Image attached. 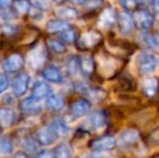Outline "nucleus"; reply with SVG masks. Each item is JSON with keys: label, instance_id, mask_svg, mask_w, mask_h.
Here are the masks:
<instances>
[{"label": "nucleus", "instance_id": "f257e3e1", "mask_svg": "<svg viewBox=\"0 0 159 158\" xmlns=\"http://www.w3.org/2000/svg\"><path fill=\"white\" fill-rule=\"evenodd\" d=\"M136 64L141 74L148 75L159 67V56L149 52H143L139 55Z\"/></svg>", "mask_w": 159, "mask_h": 158}, {"label": "nucleus", "instance_id": "f03ea898", "mask_svg": "<svg viewBox=\"0 0 159 158\" xmlns=\"http://www.w3.org/2000/svg\"><path fill=\"white\" fill-rule=\"evenodd\" d=\"M57 135L55 134V132L53 131V129L51 128V126H43L41 128H39L36 133V139L39 142L41 145L48 146L51 145L53 142L55 141Z\"/></svg>", "mask_w": 159, "mask_h": 158}, {"label": "nucleus", "instance_id": "7ed1b4c3", "mask_svg": "<svg viewBox=\"0 0 159 158\" xmlns=\"http://www.w3.org/2000/svg\"><path fill=\"white\" fill-rule=\"evenodd\" d=\"M30 84V76L26 73H22L19 76L15 77V79L12 82V91L15 95L21 97L26 93Z\"/></svg>", "mask_w": 159, "mask_h": 158}, {"label": "nucleus", "instance_id": "20e7f679", "mask_svg": "<svg viewBox=\"0 0 159 158\" xmlns=\"http://www.w3.org/2000/svg\"><path fill=\"white\" fill-rule=\"evenodd\" d=\"M105 116L102 112H94L86 119L84 121V128L87 130L96 131L102 129L105 126Z\"/></svg>", "mask_w": 159, "mask_h": 158}, {"label": "nucleus", "instance_id": "39448f33", "mask_svg": "<svg viewBox=\"0 0 159 158\" xmlns=\"http://www.w3.org/2000/svg\"><path fill=\"white\" fill-rule=\"evenodd\" d=\"M27 61L30 67L38 70L46 61V52L42 47H36L34 50L30 52L27 56Z\"/></svg>", "mask_w": 159, "mask_h": 158}, {"label": "nucleus", "instance_id": "423d86ee", "mask_svg": "<svg viewBox=\"0 0 159 158\" xmlns=\"http://www.w3.org/2000/svg\"><path fill=\"white\" fill-rule=\"evenodd\" d=\"M115 138L111 137V135H106V137L98 138L91 142V147L96 152H104V151H109L115 146Z\"/></svg>", "mask_w": 159, "mask_h": 158}, {"label": "nucleus", "instance_id": "0eeeda50", "mask_svg": "<svg viewBox=\"0 0 159 158\" xmlns=\"http://www.w3.org/2000/svg\"><path fill=\"white\" fill-rule=\"evenodd\" d=\"M139 139H140V135L136 130H126L120 133V135L118 137V145L122 148L128 147L136 143Z\"/></svg>", "mask_w": 159, "mask_h": 158}, {"label": "nucleus", "instance_id": "6e6552de", "mask_svg": "<svg viewBox=\"0 0 159 158\" xmlns=\"http://www.w3.org/2000/svg\"><path fill=\"white\" fill-rule=\"evenodd\" d=\"M24 64L23 57L20 54H12L3 62V68L8 73H14L21 70Z\"/></svg>", "mask_w": 159, "mask_h": 158}, {"label": "nucleus", "instance_id": "1a4fd4ad", "mask_svg": "<svg viewBox=\"0 0 159 158\" xmlns=\"http://www.w3.org/2000/svg\"><path fill=\"white\" fill-rule=\"evenodd\" d=\"M90 110V104L86 100H78L71 105L70 107V114L75 118H79V117L86 115Z\"/></svg>", "mask_w": 159, "mask_h": 158}, {"label": "nucleus", "instance_id": "9d476101", "mask_svg": "<svg viewBox=\"0 0 159 158\" xmlns=\"http://www.w3.org/2000/svg\"><path fill=\"white\" fill-rule=\"evenodd\" d=\"M51 95V88L43 81H37L33 87V97L36 100L47 99Z\"/></svg>", "mask_w": 159, "mask_h": 158}, {"label": "nucleus", "instance_id": "9b49d317", "mask_svg": "<svg viewBox=\"0 0 159 158\" xmlns=\"http://www.w3.org/2000/svg\"><path fill=\"white\" fill-rule=\"evenodd\" d=\"M42 76L46 80L50 82H54V84H59V82L63 81V75H62L61 70L55 66H49L48 68L42 72Z\"/></svg>", "mask_w": 159, "mask_h": 158}, {"label": "nucleus", "instance_id": "f8f14e48", "mask_svg": "<svg viewBox=\"0 0 159 158\" xmlns=\"http://www.w3.org/2000/svg\"><path fill=\"white\" fill-rule=\"evenodd\" d=\"M134 19H135L138 25L141 28H143V29H147L153 24V17L149 14V12H147L145 10L138 11L135 13V15H134Z\"/></svg>", "mask_w": 159, "mask_h": 158}, {"label": "nucleus", "instance_id": "ddd939ff", "mask_svg": "<svg viewBox=\"0 0 159 158\" xmlns=\"http://www.w3.org/2000/svg\"><path fill=\"white\" fill-rule=\"evenodd\" d=\"M21 108L26 114H38L41 111V106L38 104V100L33 97L24 100L21 104Z\"/></svg>", "mask_w": 159, "mask_h": 158}, {"label": "nucleus", "instance_id": "4468645a", "mask_svg": "<svg viewBox=\"0 0 159 158\" xmlns=\"http://www.w3.org/2000/svg\"><path fill=\"white\" fill-rule=\"evenodd\" d=\"M118 21H119L120 28L124 33H130L133 29L134 26V20L132 15L128 12H121L118 16Z\"/></svg>", "mask_w": 159, "mask_h": 158}, {"label": "nucleus", "instance_id": "2eb2a0df", "mask_svg": "<svg viewBox=\"0 0 159 158\" xmlns=\"http://www.w3.org/2000/svg\"><path fill=\"white\" fill-rule=\"evenodd\" d=\"M50 126L57 137H65V135L68 133L67 124L62 117H55V118L52 120Z\"/></svg>", "mask_w": 159, "mask_h": 158}, {"label": "nucleus", "instance_id": "dca6fc26", "mask_svg": "<svg viewBox=\"0 0 159 158\" xmlns=\"http://www.w3.org/2000/svg\"><path fill=\"white\" fill-rule=\"evenodd\" d=\"M70 29L67 22L62 20H51L47 24V30L49 33H63Z\"/></svg>", "mask_w": 159, "mask_h": 158}, {"label": "nucleus", "instance_id": "f3484780", "mask_svg": "<svg viewBox=\"0 0 159 158\" xmlns=\"http://www.w3.org/2000/svg\"><path fill=\"white\" fill-rule=\"evenodd\" d=\"M114 23H115V12L111 8L103 11V13L100 16V20H98V24H100L101 27L109 28L111 26H113Z\"/></svg>", "mask_w": 159, "mask_h": 158}, {"label": "nucleus", "instance_id": "a211bd4d", "mask_svg": "<svg viewBox=\"0 0 159 158\" xmlns=\"http://www.w3.org/2000/svg\"><path fill=\"white\" fill-rule=\"evenodd\" d=\"M14 121V112L10 108L0 107V127L8 128Z\"/></svg>", "mask_w": 159, "mask_h": 158}, {"label": "nucleus", "instance_id": "6ab92c4d", "mask_svg": "<svg viewBox=\"0 0 159 158\" xmlns=\"http://www.w3.org/2000/svg\"><path fill=\"white\" fill-rule=\"evenodd\" d=\"M46 105L48 108L53 110V111L61 110L64 106V100H63V97L59 94H51L47 97Z\"/></svg>", "mask_w": 159, "mask_h": 158}, {"label": "nucleus", "instance_id": "aec40b11", "mask_svg": "<svg viewBox=\"0 0 159 158\" xmlns=\"http://www.w3.org/2000/svg\"><path fill=\"white\" fill-rule=\"evenodd\" d=\"M101 39V36L95 32H88V33H84V35L81 36L80 38V43L81 46L84 47H92L94 46L95 43H98Z\"/></svg>", "mask_w": 159, "mask_h": 158}, {"label": "nucleus", "instance_id": "412c9836", "mask_svg": "<svg viewBox=\"0 0 159 158\" xmlns=\"http://www.w3.org/2000/svg\"><path fill=\"white\" fill-rule=\"evenodd\" d=\"M116 64L113 59H108V57H103L100 61V70L105 76H109L115 72Z\"/></svg>", "mask_w": 159, "mask_h": 158}, {"label": "nucleus", "instance_id": "4be33fe9", "mask_svg": "<svg viewBox=\"0 0 159 158\" xmlns=\"http://www.w3.org/2000/svg\"><path fill=\"white\" fill-rule=\"evenodd\" d=\"M54 12L57 14V16L64 20L75 19L77 16V11L74 8H70V7H59V8L55 9Z\"/></svg>", "mask_w": 159, "mask_h": 158}, {"label": "nucleus", "instance_id": "5701e85b", "mask_svg": "<svg viewBox=\"0 0 159 158\" xmlns=\"http://www.w3.org/2000/svg\"><path fill=\"white\" fill-rule=\"evenodd\" d=\"M157 87H158V82L155 78H147L143 82V91L148 97L155 95L156 91H157Z\"/></svg>", "mask_w": 159, "mask_h": 158}, {"label": "nucleus", "instance_id": "b1692460", "mask_svg": "<svg viewBox=\"0 0 159 158\" xmlns=\"http://www.w3.org/2000/svg\"><path fill=\"white\" fill-rule=\"evenodd\" d=\"M13 151V145L11 141L6 137L0 138V158H4L11 155Z\"/></svg>", "mask_w": 159, "mask_h": 158}, {"label": "nucleus", "instance_id": "393cba45", "mask_svg": "<svg viewBox=\"0 0 159 158\" xmlns=\"http://www.w3.org/2000/svg\"><path fill=\"white\" fill-rule=\"evenodd\" d=\"M54 157L55 158H73L71 150L68 144H66V143L59 144L54 151Z\"/></svg>", "mask_w": 159, "mask_h": 158}, {"label": "nucleus", "instance_id": "a878e982", "mask_svg": "<svg viewBox=\"0 0 159 158\" xmlns=\"http://www.w3.org/2000/svg\"><path fill=\"white\" fill-rule=\"evenodd\" d=\"M80 68L84 74H90L93 70V60L90 55H84L80 59Z\"/></svg>", "mask_w": 159, "mask_h": 158}, {"label": "nucleus", "instance_id": "bb28decb", "mask_svg": "<svg viewBox=\"0 0 159 158\" xmlns=\"http://www.w3.org/2000/svg\"><path fill=\"white\" fill-rule=\"evenodd\" d=\"M67 70L70 75H76L79 70L80 67V61H78V59L76 56H70L67 61L66 64Z\"/></svg>", "mask_w": 159, "mask_h": 158}, {"label": "nucleus", "instance_id": "cd10ccee", "mask_svg": "<svg viewBox=\"0 0 159 158\" xmlns=\"http://www.w3.org/2000/svg\"><path fill=\"white\" fill-rule=\"evenodd\" d=\"M143 41L146 46L151 47V48H158L159 47V40L157 37L153 36V35L145 34L143 37Z\"/></svg>", "mask_w": 159, "mask_h": 158}, {"label": "nucleus", "instance_id": "c85d7f7f", "mask_svg": "<svg viewBox=\"0 0 159 158\" xmlns=\"http://www.w3.org/2000/svg\"><path fill=\"white\" fill-rule=\"evenodd\" d=\"M49 43V47H50V49L52 51H54L55 53H63L65 51V47L63 43H61L60 41H57V40H49L48 41Z\"/></svg>", "mask_w": 159, "mask_h": 158}, {"label": "nucleus", "instance_id": "c756f323", "mask_svg": "<svg viewBox=\"0 0 159 158\" xmlns=\"http://www.w3.org/2000/svg\"><path fill=\"white\" fill-rule=\"evenodd\" d=\"M61 39L65 42H73L75 40V32L73 29H68L66 32L61 33Z\"/></svg>", "mask_w": 159, "mask_h": 158}, {"label": "nucleus", "instance_id": "7c9ffc66", "mask_svg": "<svg viewBox=\"0 0 159 158\" xmlns=\"http://www.w3.org/2000/svg\"><path fill=\"white\" fill-rule=\"evenodd\" d=\"M14 7L21 13H26L30 11V3L27 1H16L14 3Z\"/></svg>", "mask_w": 159, "mask_h": 158}, {"label": "nucleus", "instance_id": "2f4dec72", "mask_svg": "<svg viewBox=\"0 0 159 158\" xmlns=\"http://www.w3.org/2000/svg\"><path fill=\"white\" fill-rule=\"evenodd\" d=\"M9 87V78L6 74H0V93L4 92Z\"/></svg>", "mask_w": 159, "mask_h": 158}, {"label": "nucleus", "instance_id": "473e14b6", "mask_svg": "<svg viewBox=\"0 0 159 158\" xmlns=\"http://www.w3.org/2000/svg\"><path fill=\"white\" fill-rule=\"evenodd\" d=\"M33 6L37 7L38 10H46V9L50 6V3H49V2H47V1H34Z\"/></svg>", "mask_w": 159, "mask_h": 158}, {"label": "nucleus", "instance_id": "72a5a7b5", "mask_svg": "<svg viewBox=\"0 0 159 158\" xmlns=\"http://www.w3.org/2000/svg\"><path fill=\"white\" fill-rule=\"evenodd\" d=\"M37 158H55L54 155H52V153H50L49 151H42L38 154Z\"/></svg>", "mask_w": 159, "mask_h": 158}, {"label": "nucleus", "instance_id": "f704fd0d", "mask_svg": "<svg viewBox=\"0 0 159 158\" xmlns=\"http://www.w3.org/2000/svg\"><path fill=\"white\" fill-rule=\"evenodd\" d=\"M151 140L155 144H159V130H156L155 132L151 135Z\"/></svg>", "mask_w": 159, "mask_h": 158}, {"label": "nucleus", "instance_id": "c9c22d12", "mask_svg": "<svg viewBox=\"0 0 159 158\" xmlns=\"http://www.w3.org/2000/svg\"><path fill=\"white\" fill-rule=\"evenodd\" d=\"M13 158H30L27 156V155L25 154V153H23V152H19V153H16V154L13 156Z\"/></svg>", "mask_w": 159, "mask_h": 158}, {"label": "nucleus", "instance_id": "e433bc0d", "mask_svg": "<svg viewBox=\"0 0 159 158\" xmlns=\"http://www.w3.org/2000/svg\"><path fill=\"white\" fill-rule=\"evenodd\" d=\"M11 4L10 1H0V8L1 9H7Z\"/></svg>", "mask_w": 159, "mask_h": 158}, {"label": "nucleus", "instance_id": "4c0bfd02", "mask_svg": "<svg viewBox=\"0 0 159 158\" xmlns=\"http://www.w3.org/2000/svg\"><path fill=\"white\" fill-rule=\"evenodd\" d=\"M154 8H155V10L159 13V1H156L155 3H154Z\"/></svg>", "mask_w": 159, "mask_h": 158}, {"label": "nucleus", "instance_id": "58836bf2", "mask_svg": "<svg viewBox=\"0 0 159 158\" xmlns=\"http://www.w3.org/2000/svg\"><path fill=\"white\" fill-rule=\"evenodd\" d=\"M81 158H92L91 156H84V157H81Z\"/></svg>", "mask_w": 159, "mask_h": 158}]
</instances>
